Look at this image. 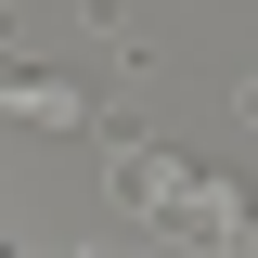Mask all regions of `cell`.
<instances>
[{"instance_id": "7a4b0ae2", "label": "cell", "mask_w": 258, "mask_h": 258, "mask_svg": "<svg viewBox=\"0 0 258 258\" xmlns=\"http://www.w3.org/2000/svg\"><path fill=\"white\" fill-rule=\"evenodd\" d=\"M232 116H245V129H258V78H232Z\"/></svg>"}, {"instance_id": "6da1fadb", "label": "cell", "mask_w": 258, "mask_h": 258, "mask_svg": "<svg viewBox=\"0 0 258 258\" xmlns=\"http://www.w3.org/2000/svg\"><path fill=\"white\" fill-rule=\"evenodd\" d=\"M78 26H91V39H129V0H78Z\"/></svg>"}]
</instances>
